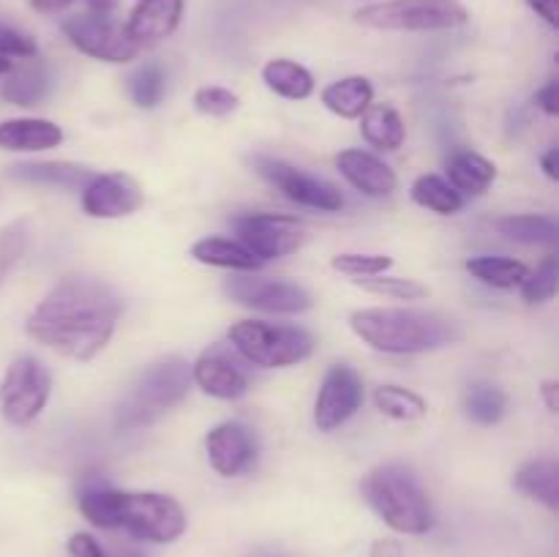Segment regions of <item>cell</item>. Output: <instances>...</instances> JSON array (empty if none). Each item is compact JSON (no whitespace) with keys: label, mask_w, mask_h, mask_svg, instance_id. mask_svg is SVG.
<instances>
[{"label":"cell","mask_w":559,"mask_h":557,"mask_svg":"<svg viewBox=\"0 0 559 557\" xmlns=\"http://www.w3.org/2000/svg\"><path fill=\"white\" fill-rule=\"evenodd\" d=\"M123 300L96 278L71 276L55 284L27 317V333L44 347L74 360H91L112 339Z\"/></svg>","instance_id":"1"},{"label":"cell","mask_w":559,"mask_h":557,"mask_svg":"<svg viewBox=\"0 0 559 557\" xmlns=\"http://www.w3.org/2000/svg\"><path fill=\"white\" fill-rule=\"evenodd\" d=\"M80 511L93 528L123 530L151 544H173L186 530L180 502L158 491H120L107 484H85L80 489Z\"/></svg>","instance_id":"2"},{"label":"cell","mask_w":559,"mask_h":557,"mask_svg":"<svg viewBox=\"0 0 559 557\" xmlns=\"http://www.w3.org/2000/svg\"><path fill=\"white\" fill-rule=\"evenodd\" d=\"M349 325L377 353L418 355L462 339L456 320L424 309H358Z\"/></svg>","instance_id":"3"},{"label":"cell","mask_w":559,"mask_h":557,"mask_svg":"<svg viewBox=\"0 0 559 557\" xmlns=\"http://www.w3.org/2000/svg\"><path fill=\"white\" fill-rule=\"evenodd\" d=\"M366 502L391 530L424 535L435 528V511L418 475L404 464H380L360 481Z\"/></svg>","instance_id":"4"},{"label":"cell","mask_w":559,"mask_h":557,"mask_svg":"<svg viewBox=\"0 0 559 557\" xmlns=\"http://www.w3.org/2000/svg\"><path fill=\"white\" fill-rule=\"evenodd\" d=\"M189 386V360L178 358V355L158 360L151 369L142 371L134 386L129 388V393L120 399L118 410H115V429L134 431L156 424L158 418H164L169 410L183 402Z\"/></svg>","instance_id":"5"},{"label":"cell","mask_w":559,"mask_h":557,"mask_svg":"<svg viewBox=\"0 0 559 557\" xmlns=\"http://www.w3.org/2000/svg\"><path fill=\"white\" fill-rule=\"evenodd\" d=\"M235 353L262 369L295 366L314 353V339L298 325H273L260 320H240L227 331Z\"/></svg>","instance_id":"6"},{"label":"cell","mask_w":559,"mask_h":557,"mask_svg":"<svg viewBox=\"0 0 559 557\" xmlns=\"http://www.w3.org/2000/svg\"><path fill=\"white\" fill-rule=\"evenodd\" d=\"M355 20L374 31L431 33L462 27L469 14L459 0H382L364 5Z\"/></svg>","instance_id":"7"},{"label":"cell","mask_w":559,"mask_h":557,"mask_svg":"<svg viewBox=\"0 0 559 557\" xmlns=\"http://www.w3.org/2000/svg\"><path fill=\"white\" fill-rule=\"evenodd\" d=\"M52 375L33 355L11 360L0 382V413L11 426H27L47 407Z\"/></svg>","instance_id":"8"},{"label":"cell","mask_w":559,"mask_h":557,"mask_svg":"<svg viewBox=\"0 0 559 557\" xmlns=\"http://www.w3.org/2000/svg\"><path fill=\"white\" fill-rule=\"evenodd\" d=\"M63 33L82 55L104 63H129L140 55V47L126 36V27L112 14L82 11L63 22Z\"/></svg>","instance_id":"9"},{"label":"cell","mask_w":559,"mask_h":557,"mask_svg":"<svg viewBox=\"0 0 559 557\" xmlns=\"http://www.w3.org/2000/svg\"><path fill=\"white\" fill-rule=\"evenodd\" d=\"M233 229L238 244H243L262 262L295 254L309 240V233L298 218L276 213H243L233 218Z\"/></svg>","instance_id":"10"},{"label":"cell","mask_w":559,"mask_h":557,"mask_svg":"<svg viewBox=\"0 0 559 557\" xmlns=\"http://www.w3.org/2000/svg\"><path fill=\"white\" fill-rule=\"evenodd\" d=\"M251 164H254V169L267 183L276 186L287 200L298 202V205L322 213H336L344 208L342 191L333 183H328V180L317 178V175L304 173V169L273 156H254Z\"/></svg>","instance_id":"11"},{"label":"cell","mask_w":559,"mask_h":557,"mask_svg":"<svg viewBox=\"0 0 559 557\" xmlns=\"http://www.w3.org/2000/svg\"><path fill=\"white\" fill-rule=\"evenodd\" d=\"M224 295L235 304L249 306V309L273 311V315H300L311 309L309 289L287 278L267 276H233L224 282Z\"/></svg>","instance_id":"12"},{"label":"cell","mask_w":559,"mask_h":557,"mask_svg":"<svg viewBox=\"0 0 559 557\" xmlns=\"http://www.w3.org/2000/svg\"><path fill=\"white\" fill-rule=\"evenodd\" d=\"M364 404V380L347 364L331 366L314 402V424L320 431H336Z\"/></svg>","instance_id":"13"},{"label":"cell","mask_w":559,"mask_h":557,"mask_svg":"<svg viewBox=\"0 0 559 557\" xmlns=\"http://www.w3.org/2000/svg\"><path fill=\"white\" fill-rule=\"evenodd\" d=\"M205 448L211 467L224 478H238L257 462V440L249 426L240 420H224L213 426L205 437Z\"/></svg>","instance_id":"14"},{"label":"cell","mask_w":559,"mask_h":557,"mask_svg":"<svg viewBox=\"0 0 559 557\" xmlns=\"http://www.w3.org/2000/svg\"><path fill=\"white\" fill-rule=\"evenodd\" d=\"M145 197L140 183L131 175L107 173L93 175L91 183L82 189V211L93 218H123L140 211Z\"/></svg>","instance_id":"15"},{"label":"cell","mask_w":559,"mask_h":557,"mask_svg":"<svg viewBox=\"0 0 559 557\" xmlns=\"http://www.w3.org/2000/svg\"><path fill=\"white\" fill-rule=\"evenodd\" d=\"M191 380L207 396L227 399V402L240 399L249 391V375L224 344H213V347L202 349L200 358L191 364Z\"/></svg>","instance_id":"16"},{"label":"cell","mask_w":559,"mask_h":557,"mask_svg":"<svg viewBox=\"0 0 559 557\" xmlns=\"http://www.w3.org/2000/svg\"><path fill=\"white\" fill-rule=\"evenodd\" d=\"M180 16H183V0H136L123 25L126 36L140 49L153 47L178 31Z\"/></svg>","instance_id":"17"},{"label":"cell","mask_w":559,"mask_h":557,"mask_svg":"<svg viewBox=\"0 0 559 557\" xmlns=\"http://www.w3.org/2000/svg\"><path fill=\"white\" fill-rule=\"evenodd\" d=\"M336 167L344 175V180L366 197H388L399 186L396 173L380 156L369 151H358V147L338 153Z\"/></svg>","instance_id":"18"},{"label":"cell","mask_w":559,"mask_h":557,"mask_svg":"<svg viewBox=\"0 0 559 557\" xmlns=\"http://www.w3.org/2000/svg\"><path fill=\"white\" fill-rule=\"evenodd\" d=\"M63 142V129L44 118H14L0 123V147L3 151H49Z\"/></svg>","instance_id":"19"},{"label":"cell","mask_w":559,"mask_h":557,"mask_svg":"<svg viewBox=\"0 0 559 557\" xmlns=\"http://www.w3.org/2000/svg\"><path fill=\"white\" fill-rule=\"evenodd\" d=\"M9 178L20 180V183L82 191L93 180V173L87 167H82V164L71 162H33L11 167Z\"/></svg>","instance_id":"20"},{"label":"cell","mask_w":559,"mask_h":557,"mask_svg":"<svg viewBox=\"0 0 559 557\" xmlns=\"http://www.w3.org/2000/svg\"><path fill=\"white\" fill-rule=\"evenodd\" d=\"M49 85H52V80H49L47 66L41 60L27 58L25 63L11 66L9 76L0 87V96L16 107H36L38 102L49 96Z\"/></svg>","instance_id":"21"},{"label":"cell","mask_w":559,"mask_h":557,"mask_svg":"<svg viewBox=\"0 0 559 557\" xmlns=\"http://www.w3.org/2000/svg\"><path fill=\"white\" fill-rule=\"evenodd\" d=\"M448 183L459 191V194H484L489 186L495 183L497 167L486 156L475 151H459L448 158L445 164Z\"/></svg>","instance_id":"22"},{"label":"cell","mask_w":559,"mask_h":557,"mask_svg":"<svg viewBox=\"0 0 559 557\" xmlns=\"http://www.w3.org/2000/svg\"><path fill=\"white\" fill-rule=\"evenodd\" d=\"M360 134L371 147L380 151H399L404 145V120L396 107L391 104H371L364 115H360Z\"/></svg>","instance_id":"23"},{"label":"cell","mask_w":559,"mask_h":557,"mask_svg":"<svg viewBox=\"0 0 559 557\" xmlns=\"http://www.w3.org/2000/svg\"><path fill=\"white\" fill-rule=\"evenodd\" d=\"M374 102V85L366 76H344L322 91V104L344 120H355Z\"/></svg>","instance_id":"24"},{"label":"cell","mask_w":559,"mask_h":557,"mask_svg":"<svg viewBox=\"0 0 559 557\" xmlns=\"http://www.w3.org/2000/svg\"><path fill=\"white\" fill-rule=\"evenodd\" d=\"M513 484L530 500L544 502L549 511L559 508V464L555 459H533V462L522 464Z\"/></svg>","instance_id":"25"},{"label":"cell","mask_w":559,"mask_h":557,"mask_svg":"<svg viewBox=\"0 0 559 557\" xmlns=\"http://www.w3.org/2000/svg\"><path fill=\"white\" fill-rule=\"evenodd\" d=\"M191 257L202 265L229 268V271H257L262 268L260 257L251 254L243 244L233 238H202L191 246Z\"/></svg>","instance_id":"26"},{"label":"cell","mask_w":559,"mask_h":557,"mask_svg":"<svg viewBox=\"0 0 559 557\" xmlns=\"http://www.w3.org/2000/svg\"><path fill=\"white\" fill-rule=\"evenodd\" d=\"M262 80H265V85L271 87L276 96L293 98V102L309 98L311 93H314V76H311V71L287 58H276L271 60V63H265Z\"/></svg>","instance_id":"27"},{"label":"cell","mask_w":559,"mask_h":557,"mask_svg":"<svg viewBox=\"0 0 559 557\" xmlns=\"http://www.w3.org/2000/svg\"><path fill=\"white\" fill-rule=\"evenodd\" d=\"M495 229L508 240L516 244H557L559 224L555 216H538V213H524V216H502L495 222Z\"/></svg>","instance_id":"28"},{"label":"cell","mask_w":559,"mask_h":557,"mask_svg":"<svg viewBox=\"0 0 559 557\" xmlns=\"http://www.w3.org/2000/svg\"><path fill=\"white\" fill-rule=\"evenodd\" d=\"M409 194H413L415 205L440 213V216H453L464 208V197L440 175H420L413 189H409Z\"/></svg>","instance_id":"29"},{"label":"cell","mask_w":559,"mask_h":557,"mask_svg":"<svg viewBox=\"0 0 559 557\" xmlns=\"http://www.w3.org/2000/svg\"><path fill=\"white\" fill-rule=\"evenodd\" d=\"M508 410V396L495 382H473L464 391V413L480 426L500 424Z\"/></svg>","instance_id":"30"},{"label":"cell","mask_w":559,"mask_h":557,"mask_svg":"<svg viewBox=\"0 0 559 557\" xmlns=\"http://www.w3.org/2000/svg\"><path fill=\"white\" fill-rule=\"evenodd\" d=\"M467 271L473 273V278H478L480 284H489V287H516L527 278V265L511 257H473L467 260Z\"/></svg>","instance_id":"31"},{"label":"cell","mask_w":559,"mask_h":557,"mask_svg":"<svg viewBox=\"0 0 559 557\" xmlns=\"http://www.w3.org/2000/svg\"><path fill=\"white\" fill-rule=\"evenodd\" d=\"M374 404L382 415L393 420H420L426 415V399L402 386L377 388Z\"/></svg>","instance_id":"32"},{"label":"cell","mask_w":559,"mask_h":557,"mask_svg":"<svg viewBox=\"0 0 559 557\" xmlns=\"http://www.w3.org/2000/svg\"><path fill=\"white\" fill-rule=\"evenodd\" d=\"M164 91H167V74L158 63H145L129 76V93L136 107L153 109L162 104Z\"/></svg>","instance_id":"33"},{"label":"cell","mask_w":559,"mask_h":557,"mask_svg":"<svg viewBox=\"0 0 559 557\" xmlns=\"http://www.w3.org/2000/svg\"><path fill=\"white\" fill-rule=\"evenodd\" d=\"M355 284H360L364 289L377 295H385V298L396 300H420L429 295V287H424L415 278H399V276H385V273H377V276H358Z\"/></svg>","instance_id":"34"},{"label":"cell","mask_w":559,"mask_h":557,"mask_svg":"<svg viewBox=\"0 0 559 557\" xmlns=\"http://www.w3.org/2000/svg\"><path fill=\"white\" fill-rule=\"evenodd\" d=\"M559 289V262L557 257H546L544 265L538 271L527 273V278L522 282V298L527 304H546L557 295Z\"/></svg>","instance_id":"35"},{"label":"cell","mask_w":559,"mask_h":557,"mask_svg":"<svg viewBox=\"0 0 559 557\" xmlns=\"http://www.w3.org/2000/svg\"><path fill=\"white\" fill-rule=\"evenodd\" d=\"M27 249V222H14L0 229V282L11 273Z\"/></svg>","instance_id":"36"},{"label":"cell","mask_w":559,"mask_h":557,"mask_svg":"<svg viewBox=\"0 0 559 557\" xmlns=\"http://www.w3.org/2000/svg\"><path fill=\"white\" fill-rule=\"evenodd\" d=\"M194 107L197 112L211 115V118H227V115H233L240 107V98L233 91H227V87L207 85L194 93Z\"/></svg>","instance_id":"37"},{"label":"cell","mask_w":559,"mask_h":557,"mask_svg":"<svg viewBox=\"0 0 559 557\" xmlns=\"http://www.w3.org/2000/svg\"><path fill=\"white\" fill-rule=\"evenodd\" d=\"M393 265L391 257L385 254H338L333 257V268L342 273H347V276H377V273H385L388 268Z\"/></svg>","instance_id":"38"},{"label":"cell","mask_w":559,"mask_h":557,"mask_svg":"<svg viewBox=\"0 0 559 557\" xmlns=\"http://www.w3.org/2000/svg\"><path fill=\"white\" fill-rule=\"evenodd\" d=\"M38 47H36V38L27 36V33L16 31V27L5 25L0 20V55L3 58H36Z\"/></svg>","instance_id":"39"},{"label":"cell","mask_w":559,"mask_h":557,"mask_svg":"<svg viewBox=\"0 0 559 557\" xmlns=\"http://www.w3.org/2000/svg\"><path fill=\"white\" fill-rule=\"evenodd\" d=\"M69 555L71 557H140L136 552H118V555H109L91 533H74L69 538Z\"/></svg>","instance_id":"40"},{"label":"cell","mask_w":559,"mask_h":557,"mask_svg":"<svg viewBox=\"0 0 559 557\" xmlns=\"http://www.w3.org/2000/svg\"><path fill=\"white\" fill-rule=\"evenodd\" d=\"M535 102L538 107L544 109L546 115H557L559 112V85L557 80H549L538 93H535Z\"/></svg>","instance_id":"41"},{"label":"cell","mask_w":559,"mask_h":557,"mask_svg":"<svg viewBox=\"0 0 559 557\" xmlns=\"http://www.w3.org/2000/svg\"><path fill=\"white\" fill-rule=\"evenodd\" d=\"M527 5L546 22V25H559V0H527Z\"/></svg>","instance_id":"42"},{"label":"cell","mask_w":559,"mask_h":557,"mask_svg":"<svg viewBox=\"0 0 559 557\" xmlns=\"http://www.w3.org/2000/svg\"><path fill=\"white\" fill-rule=\"evenodd\" d=\"M371 557H404V549L399 541L391 538H382L371 546Z\"/></svg>","instance_id":"43"},{"label":"cell","mask_w":559,"mask_h":557,"mask_svg":"<svg viewBox=\"0 0 559 557\" xmlns=\"http://www.w3.org/2000/svg\"><path fill=\"white\" fill-rule=\"evenodd\" d=\"M71 3H74V0H31V5L38 14H58V11L69 9Z\"/></svg>","instance_id":"44"},{"label":"cell","mask_w":559,"mask_h":557,"mask_svg":"<svg viewBox=\"0 0 559 557\" xmlns=\"http://www.w3.org/2000/svg\"><path fill=\"white\" fill-rule=\"evenodd\" d=\"M540 164H544V173L549 175L551 180L559 178V147H549V151L544 153V158H540Z\"/></svg>","instance_id":"45"},{"label":"cell","mask_w":559,"mask_h":557,"mask_svg":"<svg viewBox=\"0 0 559 557\" xmlns=\"http://www.w3.org/2000/svg\"><path fill=\"white\" fill-rule=\"evenodd\" d=\"M540 393H544L546 399V407H549V413H557L559 410V386L555 380L544 382V388H540Z\"/></svg>","instance_id":"46"},{"label":"cell","mask_w":559,"mask_h":557,"mask_svg":"<svg viewBox=\"0 0 559 557\" xmlns=\"http://www.w3.org/2000/svg\"><path fill=\"white\" fill-rule=\"evenodd\" d=\"M87 11H96V14H112L115 0H85Z\"/></svg>","instance_id":"47"},{"label":"cell","mask_w":559,"mask_h":557,"mask_svg":"<svg viewBox=\"0 0 559 557\" xmlns=\"http://www.w3.org/2000/svg\"><path fill=\"white\" fill-rule=\"evenodd\" d=\"M254 557H287V555H284V552H271V549H262V552H257Z\"/></svg>","instance_id":"48"},{"label":"cell","mask_w":559,"mask_h":557,"mask_svg":"<svg viewBox=\"0 0 559 557\" xmlns=\"http://www.w3.org/2000/svg\"><path fill=\"white\" fill-rule=\"evenodd\" d=\"M9 71H11V60L0 55V74H9Z\"/></svg>","instance_id":"49"}]
</instances>
